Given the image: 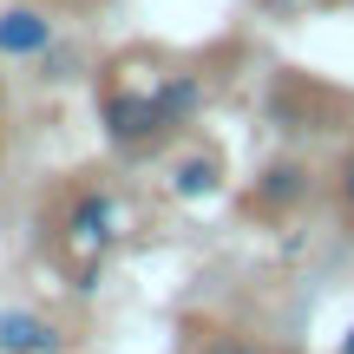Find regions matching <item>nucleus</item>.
<instances>
[{"mask_svg": "<svg viewBox=\"0 0 354 354\" xmlns=\"http://www.w3.org/2000/svg\"><path fill=\"white\" fill-rule=\"evenodd\" d=\"M0 105H7V73H0Z\"/></svg>", "mask_w": 354, "mask_h": 354, "instance_id": "nucleus-10", "label": "nucleus"}, {"mask_svg": "<svg viewBox=\"0 0 354 354\" xmlns=\"http://www.w3.org/2000/svg\"><path fill=\"white\" fill-rule=\"evenodd\" d=\"M0 354H73V335L39 308H0Z\"/></svg>", "mask_w": 354, "mask_h": 354, "instance_id": "nucleus-4", "label": "nucleus"}, {"mask_svg": "<svg viewBox=\"0 0 354 354\" xmlns=\"http://www.w3.org/2000/svg\"><path fill=\"white\" fill-rule=\"evenodd\" d=\"M335 203H342V216L354 223V145L342 151V165H335Z\"/></svg>", "mask_w": 354, "mask_h": 354, "instance_id": "nucleus-8", "label": "nucleus"}, {"mask_svg": "<svg viewBox=\"0 0 354 354\" xmlns=\"http://www.w3.org/2000/svg\"><path fill=\"white\" fill-rule=\"evenodd\" d=\"M190 354H295V348H276V342H263L250 328H203L190 342Z\"/></svg>", "mask_w": 354, "mask_h": 354, "instance_id": "nucleus-7", "label": "nucleus"}, {"mask_svg": "<svg viewBox=\"0 0 354 354\" xmlns=\"http://www.w3.org/2000/svg\"><path fill=\"white\" fill-rule=\"evenodd\" d=\"M315 197V171L302 165V158H276V165H263L256 171V184H250V216H263V223H282V216H295L302 203Z\"/></svg>", "mask_w": 354, "mask_h": 354, "instance_id": "nucleus-3", "label": "nucleus"}, {"mask_svg": "<svg viewBox=\"0 0 354 354\" xmlns=\"http://www.w3.org/2000/svg\"><path fill=\"white\" fill-rule=\"evenodd\" d=\"M125 236H131V203H125V190L99 184V177L66 184L59 203L46 210V250L73 289H92L99 269L125 250Z\"/></svg>", "mask_w": 354, "mask_h": 354, "instance_id": "nucleus-2", "label": "nucleus"}, {"mask_svg": "<svg viewBox=\"0 0 354 354\" xmlns=\"http://www.w3.org/2000/svg\"><path fill=\"white\" fill-rule=\"evenodd\" d=\"M53 39H59V26L39 7H7L0 13V59H39Z\"/></svg>", "mask_w": 354, "mask_h": 354, "instance_id": "nucleus-5", "label": "nucleus"}, {"mask_svg": "<svg viewBox=\"0 0 354 354\" xmlns=\"http://www.w3.org/2000/svg\"><path fill=\"white\" fill-rule=\"evenodd\" d=\"M342 354H354V328H348V342H342Z\"/></svg>", "mask_w": 354, "mask_h": 354, "instance_id": "nucleus-9", "label": "nucleus"}, {"mask_svg": "<svg viewBox=\"0 0 354 354\" xmlns=\"http://www.w3.org/2000/svg\"><path fill=\"white\" fill-rule=\"evenodd\" d=\"M171 190H177L184 203L216 197V190H223V158H216V151H190V158H177V165H171Z\"/></svg>", "mask_w": 354, "mask_h": 354, "instance_id": "nucleus-6", "label": "nucleus"}, {"mask_svg": "<svg viewBox=\"0 0 354 354\" xmlns=\"http://www.w3.org/2000/svg\"><path fill=\"white\" fill-rule=\"evenodd\" d=\"M210 86L203 73L190 66H165V73H138V66L118 59L112 79L99 86V125H105V145L118 158H145L158 145H171L190 118L203 112Z\"/></svg>", "mask_w": 354, "mask_h": 354, "instance_id": "nucleus-1", "label": "nucleus"}]
</instances>
